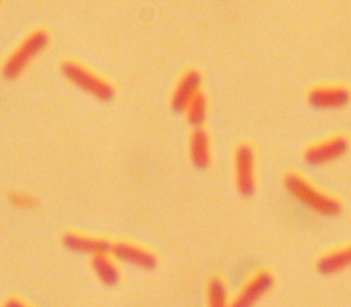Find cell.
I'll return each instance as SVG.
<instances>
[{
	"label": "cell",
	"instance_id": "6da1fadb",
	"mask_svg": "<svg viewBox=\"0 0 351 307\" xmlns=\"http://www.w3.org/2000/svg\"><path fill=\"white\" fill-rule=\"evenodd\" d=\"M285 186L292 196L321 215L333 217L337 215L341 210V206L337 200L319 192L298 174H289L285 178Z\"/></svg>",
	"mask_w": 351,
	"mask_h": 307
},
{
	"label": "cell",
	"instance_id": "7a4b0ae2",
	"mask_svg": "<svg viewBox=\"0 0 351 307\" xmlns=\"http://www.w3.org/2000/svg\"><path fill=\"white\" fill-rule=\"evenodd\" d=\"M47 44L48 36L45 32L37 30L30 33L7 59L3 70L4 75L8 79L16 78L30 63V60L34 59L45 48Z\"/></svg>",
	"mask_w": 351,
	"mask_h": 307
},
{
	"label": "cell",
	"instance_id": "3957f363",
	"mask_svg": "<svg viewBox=\"0 0 351 307\" xmlns=\"http://www.w3.org/2000/svg\"><path fill=\"white\" fill-rule=\"evenodd\" d=\"M62 71L64 77L75 86L90 93L96 99L108 100L114 96V88L111 86V84L78 63L67 62L62 66Z\"/></svg>",
	"mask_w": 351,
	"mask_h": 307
},
{
	"label": "cell",
	"instance_id": "277c9868",
	"mask_svg": "<svg viewBox=\"0 0 351 307\" xmlns=\"http://www.w3.org/2000/svg\"><path fill=\"white\" fill-rule=\"evenodd\" d=\"M348 149V141L344 137H332L326 141L310 147L304 154V160L311 166L328 164L341 158Z\"/></svg>",
	"mask_w": 351,
	"mask_h": 307
},
{
	"label": "cell",
	"instance_id": "5b68a950",
	"mask_svg": "<svg viewBox=\"0 0 351 307\" xmlns=\"http://www.w3.org/2000/svg\"><path fill=\"white\" fill-rule=\"evenodd\" d=\"M236 169V184L237 189L243 196H250L255 189L254 177V152L248 145H240L236 151L234 158Z\"/></svg>",
	"mask_w": 351,
	"mask_h": 307
},
{
	"label": "cell",
	"instance_id": "8992f818",
	"mask_svg": "<svg viewBox=\"0 0 351 307\" xmlns=\"http://www.w3.org/2000/svg\"><path fill=\"white\" fill-rule=\"evenodd\" d=\"M350 93L343 86H319L308 93V101L315 108L336 110L346 106Z\"/></svg>",
	"mask_w": 351,
	"mask_h": 307
},
{
	"label": "cell",
	"instance_id": "52a82bcc",
	"mask_svg": "<svg viewBox=\"0 0 351 307\" xmlns=\"http://www.w3.org/2000/svg\"><path fill=\"white\" fill-rule=\"evenodd\" d=\"M110 254L115 256L118 260L125 262L128 265H133L140 269L151 270L156 266V258L151 252L128 243L112 244Z\"/></svg>",
	"mask_w": 351,
	"mask_h": 307
},
{
	"label": "cell",
	"instance_id": "ba28073f",
	"mask_svg": "<svg viewBox=\"0 0 351 307\" xmlns=\"http://www.w3.org/2000/svg\"><path fill=\"white\" fill-rule=\"evenodd\" d=\"M200 86V74L195 70L186 71L181 79L178 81L173 99L171 106L176 111H185L188 104L192 101V99L199 93Z\"/></svg>",
	"mask_w": 351,
	"mask_h": 307
},
{
	"label": "cell",
	"instance_id": "9c48e42d",
	"mask_svg": "<svg viewBox=\"0 0 351 307\" xmlns=\"http://www.w3.org/2000/svg\"><path fill=\"white\" fill-rule=\"evenodd\" d=\"M273 277L269 273H259L239 293L232 307H254L255 303L271 288Z\"/></svg>",
	"mask_w": 351,
	"mask_h": 307
},
{
	"label": "cell",
	"instance_id": "30bf717a",
	"mask_svg": "<svg viewBox=\"0 0 351 307\" xmlns=\"http://www.w3.org/2000/svg\"><path fill=\"white\" fill-rule=\"evenodd\" d=\"M63 244L66 248L81 252V254H90V255H107L111 251L112 244L103 238L95 237H85L80 234H66L63 237Z\"/></svg>",
	"mask_w": 351,
	"mask_h": 307
},
{
	"label": "cell",
	"instance_id": "8fae6325",
	"mask_svg": "<svg viewBox=\"0 0 351 307\" xmlns=\"http://www.w3.org/2000/svg\"><path fill=\"white\" fill-rule=\"evenodd\" d=\"M191 158L196 167H206L210 162L208 136L202 127H196L191 136Z\"/></svg>",
	"mask_w": 351,
	"mask_h": 307
},
{
	"label": "cell",
	"instance_id": "7c38bea8",
	"mask_svg": "<svg viewBox=\"0 0 351 307\" xmlns=\"http://www.w3.org/2000/svg\"><path fill=\"white\" fill-rule=\"evenodd\" d=\"M351 266V245L332 252L318 262V270L322 274H333Z\"/></svg>",
	"mask_w": 351,
	"mask_h": 307
},
{
	"label": "cell",
	"instance_id": "4fadbf2b",
	"mask_svg": "<svg viewBox=\"0 0 351 307\" xmlns=\"http://www.w3.org/2000/svg\"><path fill=\"white\" fill-rule=\"evenodd\" d=\"M92 267L99 280L106 285H115L119 281V273L115 265L107 258V255H95L92 258Z\"/></svg>",
	"mask_w": 351,
	"mask_h": 307
},
{
	"label": "cell",
	"instance_id": "5bb4252c",
	"mask_svg": "<svg viewBox=\"0 0 351 307\" xmlns=\"http://www.w3.org/2000/svg\"><path fill=\"white\" fill-rule=\"evenodd\" d=\"M186 119L188 122L196 129L200 127L206 119V114H207V101L204 99V96L202 93H197L192 101L188 104L186 110Z\"/></svg>",
	"mask_w": 351,
	"mask_h": 307
},
{
	"label": "cell",
	"instance_id": "9a60e30c",
	"mask_svg": "<svg viewBox=\"0 0 351 307\" xmlns=\"http://www.w3.org/2000/svg\"><path fill=\"white\" fill-rule=\"evenodd\" d=\"M208 307H226V289L219 278H213L208 284Z\"/></svg>",
	"mask_w": 351,
	"mask_h": 307
},
{
	"label": "cell",
	"instance_id": "2e32d148",
	"mask_svg": "<svg viewBox=\"0 0 351 307\" xmlns=\"http://www.w3.org/2000/svg\"><path fill=\"white\" fill-rule=\"evenodd\" d=\"M12 200H14V201H18V204H19V206H23V207H26V206H29V204L32 203V200H30L29 197H26L25 195H21V193L12 195Z\"/></svg>",
	"mask_w": 351,
	"mask_h": 307
},
{
	"label": "cell",
	"instance_id": "e0dca14e",
	"mask_svg": "<svg viewBox=\"0 0 351 307\" xmlns=\"http://www.w3.org/2000/svg\"><path fill=\"white\" fill-rule=\"evenodd\" d=\"M4 307H26L25 304H22L21 302H18V300H8L7 303H5V306Z\"/></svg>",
	"mask_w": 351,
	"mask_h": 307
}]
</instances>
